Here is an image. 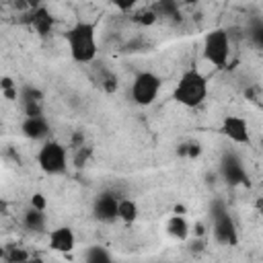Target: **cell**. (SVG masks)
<instances>
[{
    "label": "cell",
    "mask_w": 263,
    "mask_h": 263,
    "mask_svg": "<svg viewBox=\"0 0 263 263\" xmlns=\"http://www.w3.org/2000/svg\"><path fill=\"white\" fill-rule=\"evenodd\" d=\"M66 43L70 58L78 64H90L97 58L99 45H97V23L90 21H76L66 31Z\"/></svg>",
    "instance_id": "obj_1"
},
{
    "label": "cell",
    "mask_w": 263,
    "mask_h": 263,
    "mask_svg": "<svg viewBox=\"0 0 263 263\" xmlns=\"http://www.w3.org/2000/svg\"><path fill=\"white\" fill-rule=\"evenodd\" d=\"M208 97V78L197 70L189 68L181 74L173 88V99L183 107H199Z\"/></svg>",
    "instance_id": "obj_2"
},
{
    "label": "cell",
    "mask_w": 263,
    "mask_h": 263,
    "mask_svg": "<svg viewBox=\"0 0 263 263\" xmlns=\"http://www.w3.org/2000/svg\"><path fill=\"white\" fill-rule=\"evenodd\" d=\"M203 58L216 70L228 68L230 60V33L226 29H214L203 37Z\"/></svg>",
    "instance_id": "obj_3"
},
{
    "label": "cell",
    "mask_w": 263,
    "mask_h": 263,
    "mask_svg": "<svg viewBox=\"0 0 263 263\" xmlns=\"http://www.w3.org/2000/svg\"><path fill=\"white\" fill-rule=\"evenodd\" d=\"M160 86H162V80L158 74H154L150 70H142L134 76V80L129 84V99L140 107H148L156 101Z\"/></svg>",
    "instance_id": "obj_4"
},
{
    "label": "cell",
    "mask_w": 263,
    "mask_h": 263,
    "mask_svg": "<svg viewBox=\"0 0 263 263\" xmlns=\"http://www.w3.org/2000/svg\"><path fill=\"white\" fill-rule=\"evenodd\" d=\"M37 164L45 175H64L68 166V150L58 140H43L37 152Z\"/></svg>",
    "instance_id": "obj_5"
},
{
    "label": "cell",
    "mask_w": 263,
    "mask_h": 263,
    "mask_svg": "<svg viewBox=\"0 0 263 263\" xmlns=\"http://www.w3.org/2000/svg\"><path fill=\"white\" fill-rule=\"evenodd\" d=\"M212 234L216 238L218 245H224V247H234L238 242V230H236V224L232 220V216L228 214L226 205L222 201H216L212 205Z\"/></svg>",
    "instance_id": "obj_6"
},
{
    "label": "cell",
    "mask_w": 263,
    "mask_h": 263,
    "mask_svg": "<svg viewBox=\"0 0 263 263\" xmlns=\"http://www.w3.org/2000/svg\"><path fill=\"white\" fill-rule=\"evenodd\" d=\"M92 214L101 222H113L119 218V197L113 191H101L95 197Z\"/></svg>",
    "instance_id": "obj_7"
},
{
    "label": "cell",
    "mask_w": 263,
    "mask_h": 263,
    "mask_svg": "<svg viewBox=\"0 0 263 263\" xmlns=\"http://www.w3.org/2000/svg\"><path fill=\"white\" fill-rule=\"evenodd\" d=\"M220 132L234 144H249L251 142V134H249V123L245 117L240 115H226L222 119Z\"/></svg>",
    "instance_id": "obj_8"
},
{
    "label": "cell",
    "mask_w": 263,
    "mask_h": 263,
    "mask_svg": "<svg viewBox=\"0 0 263 263\" xmlns=\"http://www.w3.org/2000/svg\"><path fill=\"white\" fill-rule=\"evenodd\" d=\"M47 247H49L51 251L64 253V255L70 253V251H74V247H76V236H74L72 228H68V226H58V228L49 230V234H47Z\"/></svg>",
    "instance_id": "obj_9"
},
{
    "label": "cell",
    "mask_w": 263,
    "mask_h": 263,
    "mask_svg": "<svg viewBox=\"0 0 263 263\" xmlns=\"http://www.w3.org/2000/svg\"><path fill=\"white\" fill-rule=\"evenodd\" d=\"M220 175H222V179H224L226 183H230V185H240V183H247V181H249L242 162H240L234 154H226V156L222 158Z\"/></svg>",
    "instance_id": "obj_10"
},
{
    "label": "cell",
    "mask_w": 263,
    "mask_h": 263,
    "mask_svg": "<svg viewBox=\"0 0 263 263\" xmlns=\"http://www.w3.org/2000/svg\"><path fill=\"white\" fill-rule=\"evenodd\" d=\"M27 23H29V27H31L37 35H41V37H45V35H49V33L53 31V16H51V12H49L45 6H39V4L31 8Z\"/></svg>",
    "instance_id": "obj_11"
},
{
    "label": "cell",
    "mask_w": 263,
    "mask_h": 263,
    "mask_svg": "<svg viewBox=\"0 0 263 263\" xmlns=\"http://www.w3.org/2000/svg\"><path fill=\"white\" fill-rule=\"evenodd\" d=\"M21 132L29 140H47L49 123H47V119L43 115L41 117H25L23 123H21Z\"/></svg>",
    "instance_id": "obj_12"
},
{
    "label": "cell",
    "mask_w": 263,
    "mask_h": 263,
    "mask_svg": "<svg viewBox=\"0 0 263 263\" xmlns=\"http://www.w3.org/2000/svg\"><path fill=\"white\" fill-rule=\"evenodd\" d=\"M45 224H47V218H45V210H37V208H29L23 216V226L29 230V232H43L45 230Z\"/></svg>",
    "instance_id": "obj_13"
},
{
    "label": "cell",
    "mask_w": 263,
    "mask_h": 263,
    "mask_svg": "<svg viewBox=\"0 0 263 263\" xmlns=\"http://www.w3.org/2000/svg\"><path fill=\"white\" fill-rule=\"evenodd\" d=\"M166 234L173 236L175 240H187V236H189V222L185 220L183 214H173L166 220Z\"/></svg>",
    "instance_id": "obj_14"
},
{
    "label": "cell",
    "mask_w": 263,
    "mask_h": 263,
    "mask_svg": "<svg viewBox=\"0 0 263 263\" xmlns=\"http://www.w3.org/2000/svg\"><path fill=\"white\" fill-rule=\"evenodd\" d=\"M154 10L158 14V18L164 21H179V12H181V2L179 0H156Z\"/></svg>",
    "instance_id": "obj_15"
},
{
    "label": "cell",
    "mask_w": 263,
    "mask_h": 263,
    "mask_svg": "<svg viewBox=\"0 0 263 263\" xmlns=\"http://www.w3.org/2000/svg\"><path fill=\"white\" fill-rule=\"evenodd\" d=\"M97 84H99V88L101 90H105L107 95H113L117 88H119V78H117V74L113 72V70H109V68H99L97 70Z\"/></svg>",
    "instance_id": "obj_16"
},
{
    "label": "cell",
    "mask_w": 263,
    "mask_h": 263,
    "mask_svg": "<svg viewBox=\"0 0 263 263\" xmlns=\"http://www.w3.org/2000/svg\"><path fill=\"white\" fill-rule=\"evenodd\" d=\"M132 21L136 25H142V27H152L156 21H158V14L154 10V6H144V8H138L134 14H132Z\"/></svg>",
    "instance_id": "obj_17"
},
{
    "label": "cell",
    "mask_w": 263,
    "mask_h": 263,
    "mask_svg": "<svg viewBox=\"0 0 263 263\" xmlns=\"http://www.w3.org/2000/svg\"><path fill=\"white\" fill-rule=\"evenodd\" d=\"M138 218V203L127 197H119V220L134 222Z\"/></svg>",
    "instance_id": "obj_18"
},
{
    "label": "cell",
    "mask_w": 263,
    "mask_h": 263,
    "mask_svg": "<svg viewBox=\"0 0 263 263\" xmlns=\"http://www.w3.org/2000/svg\"><path fill=\"white\" fill-rule=\"evenodd\" d=\"M84 261H88V263H109L111 253L105 247H88L86 253H84Z\"/></svg>",
    "instance_id": "obj_19"
},
{
    "label": "cell",
    "mask_w": 263,
    "mask_h": 263,
    "mask_svg": "<svg viewBox=\"0 0 263 263\" xmlns=\"http://www.w3.org/2000/svg\"><path fill=\"white\" fill-rule=\"evenodd\" d=\"M245 99H247L251 105H255V107L263 109V86H261V84H257V82L249 84V86L245 88Z\"/></svg>",
    "instance_id": "obj_20"
},
{
    "label": "cell",
    "mask_w": 263,
    "mask_h": 263,
    "mask_svg": "<svg viewBox=\"0 0 263 263\" xmlns=\"http://www.w3.org/2000/svg\"><path fill=\"white\" fill-rule=\"evenodd\" d=\"M179 156H187V158H197L201 154V144L199 142H185L179 146L177 150Z\"/></svg>",
    "instance_id": "obj_21"
},
{
    "label": "cell",
    "mask_w": 263,
    "mask_h": 263,
    "mask_svg": "<svg viewBox=\"0 0 263 263\" xmlns=\"http://www.w3.org/2000/svg\"><path fill=\"white\" fill-rule=\"evenodd\" d=\"M92 154V148L90 146H78V148H74V158H72V162H74V166L76 168H82L84 164H86V160H88V156Z\"/></svg>",
    "instance_id": "obj_22"
},
{
    "label": "cell",
    "mask_w": 263,
    "mask_h": 263,
    "mask_svg": "<svg viewBox=\"0 0 263 263\" xmlns=\"http://www.w3.org/2000/svg\"><path fill=\"white\" fill-rule=\"evenodd\" d=\"M249 37H251V41H253L257 47L263 49V23L253 25V27L249 29Z\"/></svg>",
    "instance_id": "obj_23"
},
{
    "label": "cell",
    "mask_w": 263,
    "mask_h": 263,
    "mask_svg": "<svg viewBox=\"0 0 263 263\" xmlns=\"http://www.w3.org/2000/svg\"><path fill=\"white\" fill-rule=\"evenodd\" d=\"M111 2H113V6H115L117 10H121V12H129V10H134L136 4H138V0H111Z\"/></svg>",
    "instance_id": "obj_24"
},
{
    "label": "cell",
    "mask_w": 263,
    "mask_h": 263,
    "mask_svg": "<svg viewBox=\"0 0 263 263\" xmlns=\"http://www.w3.org/2000/svg\"><path fill=\"white\" fill-rule=\"evenodd\" d=\"M4 259H6V261H10V263H14V261H27V259H29V255H27L25 251H18V249L14 251V249H12L8 255H4Z\"/></svg>",
    "instance_id": "obj_25"
},
{
    "label": "cell",
    "mask_w": 263,
    "mask_h": 263,
    "mask_svg": "<svg viewBox=\"0 0 263 263\" xmlns=\"http://www.w3.org/2000/svg\"><path fill=\"white\" fill-rule=\"evenodd\" d=\"M31 205H33V208H37V210H45L47 201H45V197H43L41 193H35V195L31 197Z\"/></svg>",
    "instance_id": "obj_26"
},
{
    "label": "cell",
    "mask_w": 263,
    "mask_h": 263,
    "mask_svg": "<svg viewBox=\"0 0 263 263\" xmlns=\"http://www.w3.org/2000/svg\"><path fill=\"white\" fill-rule=\"evenodd\" d=\"M12 86H16V84L12 82V78H10V76H4V78H2V82H0V88H2V90H6V88H12Z\"/></svg>",
    "instance_id": "obj_27"
},
{
    "label": "cell",
    "mask_w": 263,
    "mask_h": 263,
    "mask_svg": "<svg viewBox=\"0 0 263 263\" xmlns=\"http://www.w3.org/2000/svg\"><path fill=\"white\" fill-rule=\"evenodd\" d=\"M193 232H195V236H199V238H201V236L205 234V226H203L201 222H195V226H193Z\"/></svg>",
    "instance_id": "obj_28"
},
{
    "label": "cell",
    "mask_w": 263,
    "mask_h": 263,
    "mask_svg": "<svg viewBox=\"0 0 263 263\" xmlns=\"http://www.w3.org/2000/svg\"><path fill=\"white\" fill-rule=\"evenodd\" d=\"M175 214H183L185 216V205H175Z\"/></svg>",
    "instance_id": "obj_29"
},
{
    "label": "cell",
    "mask_w": 263,
    "mask_h": 263,
    "mask_svg": "<svg viewBox=\"0 0 263 263\" xmlns=\"http://www.w3.org/2000/svg\"><path fill=\"white\" fill-rule=\"evenodd\" d=\"M257 210L263 212V199H257Z\"/></svg>",
    "instance_id": "obj_30"
},
{
    "label": "cell",
    "mask_w": 263,
    "mask_h": 263,
    "mask_svg": "<svg viewBox=\"0 0 263 263\" xmlns=\"http://www.w3.org/2000/svg\"><path fill=\"white\" fill-rule=\"evenodd\" d=\"M179 2H181V4H195L197 0H179Z\"/></svg>",
    "instance_id": "obj_31"
}]
</instances>
